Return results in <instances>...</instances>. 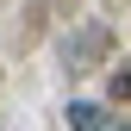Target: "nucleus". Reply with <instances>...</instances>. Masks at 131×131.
Listing matches in <instances>:
<instances>
[{"mask_svg": "<svg viewBox=\"0 0 131 131\" xmlns=\"http://www.w3.org/2000/svg\"><path fill=\"white\" fill-rule=\"evenodd\" d=\"M112 94H119V100H131V56L112 69Z\"/></svg>", "mask_w": 131, "mask_h": 131, "instance_id": "2", "label": "nucleus"}, {"mask_svg": "<svg viewBox=\"0 0 131 131\" xmlns=\"http://www.w3.org/2000/svg\"><path fill=\"white\" fill-rule=\"evenodd\" d=\"M62 119H69V131H106V125H119L106 106H94V100H69V112H62Z\"/></svg>", "mask_w": 131, "mask_h": 131, "instance_id": "1", "label": "nucleus"}]
</instances>
